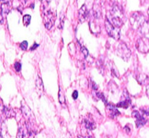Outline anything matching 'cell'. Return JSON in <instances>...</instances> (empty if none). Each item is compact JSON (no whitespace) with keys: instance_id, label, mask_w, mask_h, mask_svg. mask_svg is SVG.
I'll return each mask as SVG.
<instances>
[{"instance_id":"cell-1","label":"cell","mask_w":149,"mask_h":138,"mask_svg":"<svg viewBox=\"0 0 149 138\" xmlns=\"http://www.w3.org/2000/svg\"><path fill=\"white\" fill-rule=\"evenodd\" d=\"M110 17L111 23H113V26L117 28L120 27L123 24L124 17V12L122 7L118 4L113 5L111 10H110Z\"/></svg>"},{"instance_id":"cell-2","label":"cell","mask_w":149,"mask_h":138,"mask_svg":"<svg viewBox=\"0 0 149 138\" xmlns=\"http://www.w3.org/2000/svg\"><path fill=\"white\" fill-rule=\"evenodd\" d=\"M130 20V23L132 28L134 29H138V30L146 21L147 19L141 12H135L132 14Z\"/></svg>"},{"instance_id":"cell-3","label":"cell","mask_w":149,"mask_h":138,"mask_svg":"<svg viewBox=\"0 0 149 138\" xmlns=\"http://www.w3.org/2000/svg\"><path fill=\"white\" fill-rule=\"evenodd\" d=\"M115 52L118 56L125 60H128L131 56L130 49L124 42H120L116 45L115 48Z\"/></svg>"},{"instance_id":"cell-4","label":"cell","mask_w":149,"mask_h":138,"mask_svg":"<svg viewBox=\"0 0 149 138\" xmlns=\"http://www.w3.org/2000/svg\"><path fill=\"white\" fill-rule=\"evenodd\" d=\"M105 26H106V31H107L109 36L113 38L114 39H116V40L120 38V31L119 30V28L113 26V23L109 21L108 19H106Z\"/></svg>"},{"instance_id":"cell-5","label":"cell","mask_w":149,"mask_h":138,"mask_svg":"<svg viewBox=\"0 0 149 138\" xmlns=\"http://www.w3.org/2000/svg\"><path fill=\"white\" fill-rule=\"evenodd\" d=\"M55 20V15L54 12L51 10H47L44 14V23L47 29L50 30L54 26Z\"/></svg>"},{"instance_id":"cell-6","label":"cell","mask_w":149,"mask_h":138,"mask_svg":"<svg viewBox=\"0 0 149 138\" xmlns=\"http://www.w3.org/2000/svg\"><path fill=\"white\" fill-rule=\"evenodd\" d=\"M136 48L141 53H147L149 51V39L146 36L140 38L136 42Z\"/></svg>"},{"instance_id":"cell-7","label":"cell","mask_w":149,"mask_h":138,"mask_svg":"<svg viewBox=\"0 0 149 138\" xmlns=\"http://www.w3.org/2000/svg\"><path fill=\"white\" fill-rule=\"evenodd\" d=\"M132 116L136 119V125L137 127H141L146 123L147 121L143 115L138 110H134L132 112Z\"/></svg>"},{"instance_id":"cell-8","label":"cell","mask_w":149,"mask_h":138,"mask_svg":"<svg viewBox=\"0 0 149 138\" xmlns=\"http://www.w3.org/2000/svg\"><path fill=\"white\" fill-rule=\"evenodd\" d=\"M88 15H89L88 10H87L85 4H84V5L80 8L79 11V17L80 23H83V22L85 21L86 19H87V17H88Z\"/></svg>"},{"instance_id":"cell-9","label":"cell","mask_w":149,"mask_h":138,"mask_svg":"<svg viewBox=\"0 0 149 138\" xmlns=\"http://www.w3.org/2000/svg\"><path fill=\"white\" fill-rule=\"evenodd\" d=\"M125 93L124 94V96L125 97V100H123L122 101H120L119 103L116 104V107H123V108H127L129 107L130 104L131 103V100L130 99L129 97V93L127 92V90H125Z\"/></svg>"},{"instance_id":"cell-10","label":"cell","mask_w":149,"mask_h":138,"mask_svg":"<svg viewBox=\"0 0 149 138\" xmlns=\"http://www.w3.org/2000/svg\"><path fill=\"white\" fill-rule=\"evenodd\" d=\"M107 109L108 111L109 112V116L111 118L117 117L119 115H120V112L116 108L115 105L112 104H107Z\"/></svg>"},{"instance_id":"cell-11","label":"cell","mask_w":149,"mask_h":138,"mask_svg":"<svg viewBox=\"0 0 149 138\" xmlns=\"http://www.w3.org/2000/svg\"><path fill=\"white\" fill-rule=\"evenodd\" d=\"M21 110H22V112H23V113L25 115L26 117L31 118V119H34V116H33V113H32L31 110L28 107L27 105H26L24 103H23V102H22Z\"/></svg>"},{"instance_id":"cell-12","label":"cell","mask_w":149,"mask_h":138,"mask_svg":"<svg viewBox=\"0 0 149 138\" xmlns=\"http://www.w3.org/2000/svg\"><path fill=\"white\" fill-rule=\"evenodd\" d=\"M93 15L95 18L98 19L101 17V8H100V5L99 3H95L94 7L93 8Z\"/></svg>"},{"instance_id":"cell-13","label":"cell","mask_w":149,"mask_h":138,"mask_svg":"<svg viewBox=\"0 0 149 138\" xmlns=\"http://www.w3.org/2000/svg\"><path fill=\"white\" fill-rule=\"evenodd\" d=\"M84 126L85 128L88 130H94L96 128V124L94 121H93L90 119H86L84 121Z\"/></svg>"},{"instance_id":"cell-14","label":"cell","mask_w":149,"mask_h":138,"mask_svg":"<svg viewBox=\"0 0 149 138\" xmlns=\"http://www.w3.org/2000/svg\"><path fill=\"white\" fill-rule=\"evenodd\" d=\"M136 78L137 80H138V83L142 84V85H146V84H147V83L148 82V80H149L148 76L146 75V74H138V75L136 76Z\"/></svg>"},{"instance_id":"cell-15","label":"cell","mask_w":149,"mask_h":138,"mask_svg":"<svg viewBox=\"0 0 149 138\" xmlns=\"http://www.w3.org/2000/svg\"><path fill=\"white\" fill-rule=\"evenodd\" d=\"M138 30L141 32V33H142V34L143 35L149 33V20H147L144 23V24Z\"/></svg>"},{"instance_id":"cell-16","label":"cell","mask_w":149,"mask_h":138,"mask_svg":"<svg viewBox=\"0 0 149 138\" xmlns=\"http://www.w3.org/2000/svg\"><path fill=\"white\" fill-rule=\"evenodd\" d=\"M2 111L7 118H13L15 116V111H13V109L9 108L6 106H4Z\"/></svg>"},{"instance_id":"cell-17","label":"cell","mask_w":149,"mask_h":138,"mask_svg":"<svg viewBox=\"0 0 149 138\" xmlns=\"http://www.w3.org/2000/svg\"><path fill=\"white\" fill-rule=\"evenodd\" d=\"M10 11V6L8 3H2L1 7V17L4 16V14H8Z\"/></svg>"},{"instance_id":"cell-18","label":"cell","mask_w":149,"mask_h":138,"mask_svg":"<svg viewBox=\"0 0 149 138\" xmlns=\"http://www.w3.org/2000/svg\"><path fill=\"white\" fill-rule=\"evenodd\" d=\"M36 88H37V91L39 92V94L42 93V92L44 91V86L43 83H42V78L39 76H38L36 80Z\"/></svg>"},{"instance_id":"cell-19","label":"cell","mask_w":149,"mask_h":138,"mask_svg":"<svg viewBox=\"0 0 149 138\" xmlns=\"http://www.w3.org/2000/svg\"><path fill=\"white\" fill-rule=\"evenodd\" d=\"M58 99H59L60 103H61V104H64L65 103V97L62 88L59 89V92H58Z\"/></svg>"},{"instance_id":"cell-20","label":"cell","mask_w":149,"mask_h":138,"mask_svg":"<svg viewBox=\"0 0 149 138\" xmlns=\"http://www.w3.org/2000/svg\"><path fill=\"white\" fill-rule=\"evenodd\" d=\"M23 22L26 26H29V25L30 24L31 22V15H25L23 16Z\"/></svg>"},{"instance_id":"cell-21","label":"cell","mask_w":149,"mask_h":138,"mask_svg":"<svg viewBox=\"0 0 149 138\" xmlns=\"http://www.w3.org/2000/svg\"><path fill=\"white\" fill-rule=\"evenodd\" d=\"M81 52H82V53H83V55H84V58H85V59H87V57L89 56V51H88V49H87L86 47H84V46H81Z\"/></svg>"},{"instance_id":"cell-22","label":"cell","mask_w":149,"mask_h":138,"mask_svg":"<svg viewBox=\"0 0 149 138\" xmlns=\"http://www.w3.org/2000/svg\"><path fill=\"white\" fill-rule=\"evenodd\" d=\"M97 97H99V98H100V99H101V100H103V101L104 102V103H106V105L108 104L107 100H106V97H105V96H104V94H103V93H101V92H97Z\"/></svg>"},{"instance_id":"cell-23","label":"cell","mask_w":149,"mask_h":138,"mask_svg":"<svg viewBox=\"0 0 149 138\" xmlns=\"http://www.w3.org/2000/svg\"><path fill=\"white\" fill-rule=\"evenodd\" d=\"M20 49H23V50H26L28 47V42L26 41H23L22 43H20Z\"/></svg>"},{"instance_id":"cell-24","label":"cell","mask_w":149,"mask_h":138,"mask_svg":"<svg viewBox=\"0 0 149 138\" xmlns=\"http://www.w3.org/2000/svg\"><path fill=\"white\" fill-rule=\"evenodd\" d=\"M14 68L17 72H20V70H21V64L19 62H16L14 65Z\"/></svg>"},{"instance_id":"cell-25","label":"cell","mask_w":149,"mask_h":138,"mask_svg":"<svg viewBox=\"0 0 149 138\" xmlns=\"http://www.w3.org/2000/svg\"><path fill=\"white\" fill-rule=\"evenodd\" d=\"M141 112H142L143 114L146 115V116H149V107H144V108L141 109Z\"/></svg>"},{"instance_id":"cell-26","label":"cell","mask_w":149,"mask_h":138,"mask_svg":"<svg viewBox=\"0 0 149 138\" xmlns=\"http://www.w3.org/2000/svg\"><path fill=\"white\" fill-rule=\"evenodd\" d=\"M72 97H73V98L74 99V100H77V97H78V92L74 91V92H73Z\"/></svg>"},{"instance_id":"cell-27","label":"cell","mask_w":149,"mask_h":138,"mask_svg":"<svg viewBox=\"0 0 149 138\" xmlns=\"http://www.w3.org/2000/svg\"><path fill=\"white\" fill-rule=\"evenodd\" d=\"M92 84H93V89L94 90H97L98 89V86L94 82V81H92Z\"/></svg>"},{"instance_id":"cell-28","label":"cell","mask_w":149,"mask_h":138,"mask_svg":"<svg viewBox=\"0 0 149 138\" xmlns=\"http://www.w3.org/2000/svg\"><path fill=\"white\" fill-rule=\"evenodd\" d=\"M37 46H39V44H36V43H35L34 44H33V46H31V50H33V49H36V48H37Z\"/></svg>"},{"instance_id":"cell-29","label":"cell","mask_w":149,"mask_h":138,"mask_svg":"<svg viewBox=\"0 0 149 138\" xmlns=\"http://www.w3.org/2000/svg\"><path fill=\"white\" fill-rule=\"evenodd\" d=\"M146 94L149 98V84H148V85L147 86V88H146Z\"/></svg>"},{"instance_id":"cell-30","label":"cell","mask_w":149,"mask_h":138,"mask_svg":"<svg viewBox=\"0 0 149 138\" xmlns=\"http://www.w3.org/2000/svg\"><path fill=\"white\" fill-rule=\"evenodd\" d=\"M20 1L22 4L25 5L26 4V2H27V0H20Z\"/></svg>"},{"instance_id":"cell-31","label":"cell","mask_w":149,"mask_h":138,"mask_svg":"<svg viewBox=\"0 0 149 138\" xmlns=\"http://www.w3.org/2000/svg\"><path fill=\"white\" fill-rule=\"evenodd\" d=\"M1 4L2 3H8L10 1V0H1Z\"/></svg>"},{"instance_id":"cell-32","label":"cell","mask_w":149,"mask_h":138,"mask_svg":"<svg viewBox=\"0 0 149 138\" xmlns=\"http://www.w3.org/2000/svg\"><path fill=\"white\" fill-rule=\"evenodd\" d=\"M84 138H93V137H92L91 135H90V136H87V137H84Z\"/></svg>"},{"instance_id":"cell-33","label":"cell","mask_w":149,"mask_h":138,"mask_svg":"<svg viewBox=\"0 0 149 138\" xmlns=\"http://www.w3.org/2000/svg\"><path fill=\"white\" fill-rule=\"evenodd\" d=\"M148 17H149V8H148Z\"/></svg>"}]
</instances>
